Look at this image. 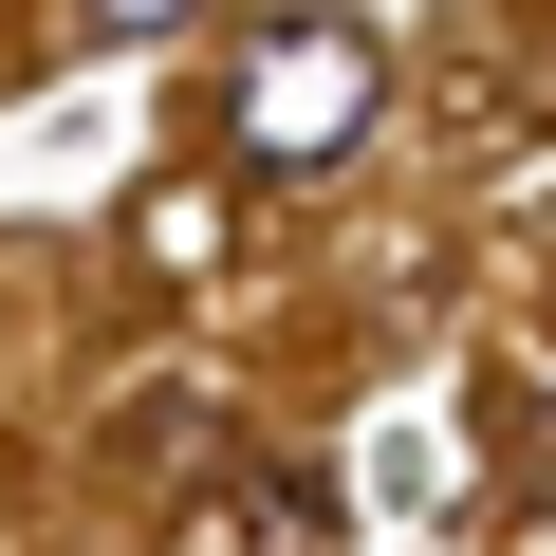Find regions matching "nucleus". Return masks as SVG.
Here are the masks:
<instances>
[{
	"label": "nucleus",
	"instance_id": "f257e3e1",
	"mask_svg": "<svg viewBox=\"0 0 556 556\" xmlns=\"http://www.w3.org/2000/svg\"><path fill=\"white\" fill-rule=\"evenodd\" d=\"M371 93H390V56H371L353 20H278V38L241 56V149H260V167H334V149L371 130Z\"/></svg>",
	"mask_w": 556,
	"mask_h": 556
},
{
	"label": "nucleus",
	"instance_id": "f03ea898",
	"mask_svg": "<svg viewBox=\"0 0 556 556\" xmlns=\"http://www.w3.org/2000/svg\"><path fill=\"white\" fill-rule=\"evenodd\" d=\"M204 538H334V482H298V464H223V482H204Z\"/></svg>",
	"mask_w": 556,
	"mask_h": 556
},
{
	"label": "nucleus",
	"instance_id": "7ed1b4c3",
	"mask_svg": "<svg viewBox=\"0 0 556 556\" xmlns=\"http://www.w3.org/2000/svg\"><path fill=\"white\" fill-rule=\"evenodd\" d=\"M75 20H93V38H186L204 0H75Z\"/></svg>",
	"mask_w": 556,
	"mask_h": 556
}]
</instances>
